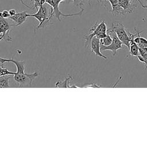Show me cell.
Segmentation results:
<instances>
[{"instance_id": "obj_7", "label": "cell", "mask_w": 147, "mask_h": 147, "mask_svg": "<svg viewBox=\"0 0 147 147\" xmlns=\"http://www.w3.org/2000/svg\"><path fill=\"white\" fill-rule=\"evenodd\" d=\"M14 24H10L6 18L0 17V36H2L3 40L6 41H11L12 38L9 35V32L11 26Z\"/></svg>"}, {"instance_id": "obj_5", "label": "cell", "mask_w": 147, "mask_h": 147, "mask_svg": "<svg viewBox=\"0 0 147 147\" xmlns=\"http://www.w3.org/2000/svg\"><path fill=\"white\" fill-rule=\"evenodd\" d=\"M110 29L115 33L123 45L127 48L129 47L130 37L128 35L127 30L122 24L119 22H113L111 23Z\"/></svg>"}, {"instance_id": "obj_10", "label": "cell", "mask_w": 147, "mask_h": 147, "mask_svg": "<svg viewBox=\"0 0 147 147\" xmlns=\"http://www.w3.org/2000/svg\"><path fill=\"white\" fill-rule=\"evenodd\" d=\"M132 0H118L119 5L124 10L126 14L131 13L138 6L132 3Z\"/></svg>"}, {"instance_id": "obj_11", "label": "cell", "mask_w": 147, "mask_h": 147, "mask_svg": "<svg viewBox=\"0 0 147 147\" xmlns=\"http://www.w3.org/2000/svg\"><path fill=\"white\" fill-rule=\"evenodd\" d=\"M139 53L137 56L140 61L144 64V69H147V47L139 48Z\"/></svg>"}, {"instance_id": "obj_18", "label": "cell", "mask_w": 147, "mask_h": 147, "mask_svg": "<svg viewBox=\"0 0 147 147\" xmlns=\"http://www.w3.org/2000/svg\"><path fill=\"white\" fill-rule=\"evenodd\" d=\"M139 48H145L147 47V40L142 37L140 36V43L138 45Z\"/></svg>"}, {"instance_id": "obj_6", "label": "cell", "mask_w": 147, "mask_h": 147, "mask_svg": "<svg viewBox=\"0 0 147 147\" xmlns=\"http://www.w3.org/2000/svg\"><path fill=\"white\" fill-rule=\"evenodd\" d=\"M112 37L113 41L111 44L108 46H103L100 45V51H111L113 52V55H115L117 53V52L118 49L122 48V42L119 40V39L115 33L110 28L107 30V32Z\"/></svg>"}, {"instance_id": "obj_23", "label": "cell", "mask_w": 147, "mask_h": 147, "mask_svg": "<svg viewBox=\"0 0 147 147\" xmlns=\"http://www.w3.org/2000/svg\"><path fill=\"white\" fill-rule=\"evenodd\" d=\"M4 63H5V62L3 61V58L0 57V67H3V65Z\"/></svg>"}, {"instance_id": "obj_14", "label": "cell", "mask_w": 147, "mask_h": 147, "mask_svg": "<svg viewBox=\"0 0 147 147\" xmlns=\"http://www.w3.org/2000/svg\"><path fill=\"white\" fill-rule=\"evenodd\" d=\"M10 76L8 75H3L0 76V88H9V79Z\"/></svg>"}, {"instance_id": "obj_1", "label": "cell", "mask_w": 147, "mask_h": 147, "mask_svg": "<svg viewBox=\"0 0 147 147\" xmlns=\"http://www.w3.org/2000/svg\"><path fill=\"white\" fill-rule=\"evenodd\" d=\"M89 30L90 32L83 36L85 40V46L88 48L90 47L91 41L92 37L95 36L99 39H102L106 37L107 34L106 25L104 20H101L99 23L96 22Z\"/></svg>"}, {"instance_id": "obj_24", "label": "cell", "mask_w": 147, "mask_h": 147, "mask_svg": "<svg viewBox=\"0 0 147 147\" xmlns=\"http://www.w3.org/2000/svg\"><path fill=\"white\" fill-rule=\"evenodd\" d=\"M138 2V3L141 5V6L143 7V8H145L146 9V6L145 5H143L142 3V2H141V1L140 0H137Z\"/></svg>"}, {"instance_id": "obj_20", "label": "cell", "mask_w": 147, "mask_h": 147, "mask_svg": "<svg viewBox=\"0 0 147 147\" xmlns=\"http://www.w3.org/2000/svg\"><path fill=\"white\" fill-rule=\"evenodd\" d=\"M86 87H100V85H98V84H97L96 83H94L86 84Z\"/></svg>"}, {"instance_id": "obj_12", "label": "cell", "mask_w": 147, "mask_h": 147, "mask_svg": "<svg viewBox=\"0 0 147 147\" xmlns=\"http://www.w3.org/2000/svg\"><path fill=\"white\" fill-rule=\"evenodd\" d=\"M71 80H72V76L71 75H69L68 77L66 78L63 81V82H61V81H59V82H57L56 83V84H55V86L57 87H69V88H71V87H78V86H76V85L74 84V85H69V82Z\"/></svg>"}, {"instance_id": "obj_21", "label": "cell", "mask_w": 147, "mask_h": 147, "mask_svg": "<svg viewBox=\"0 0 147 147\" xmlns=\"http://www.w3.org/2000/svg\"><path fill=\"white\" fill-rule=\"evenodd\" d=\"M9 12L10 16H13L16 14V11L14 9H10L9 10Z\"/></svg>"}, {"instance_id": "obj_13", "label": "cell", "mask_w": 147, "mask_h": 147, "mask_svg": "<svg viewBox=\"0 0 147 147\" xmlns=\"http://www.w3.org/2000/svg\"><path fill=\"white\" fill-rule=\"evenodd\" d=\"M129 55L133 56H138L139 54V47L133 41V40H130L129 42Z\"/></svg>"}, {"instance_id": "obj_2", "label": "cell", "mask_w": 147, "mask_h": 147, "mask_svg": "<svg viewBox=\"0 0 147 147\" xmlns=\"http://www.w3.org/2000/svg\"><path fill=\"white\" fill-rule=\"evenodd\" d=\"M40 74L34 72L32 74H26L24 72H15L13 75L14 80L17 83L18 87H32V81L40 76Z\"/></svg>"}, {"instance_id": "obj_19", "label": "cell", "mask_w": 147, "mask_h": 147, "mask_svg": "<svg viewBox=\"0 0 147 147\" xmlns=\"http://www.w3.org/2000/svg\"><path fill=\"white\" fill-rule=\"evenodd\" d=\"M10 17L9 10H3L2 11H0V17L4 18H9Z\"/></svg>"}, {"instance_id": "obj_8", "label": "cell", "mask_w": 147, "mask_h": 147, "mask_svg": "<svg viewBox=\"0 0 147 147\" xmlns=\"http://www.w3.org/2000/svg\"><path fill=\"white\" fill-rule=\"evenodd\" d=\"M90 48L91 52L97 56L102 57L105 59H107V57L103 55L100 52V39L97 38L95 36L92 37L91 41Z\"/></svg>"}, {"instance_id": "obj_9", "label": "cell", "mask_w": 147, "mask_h": 147, "mask_svg": "<svg viewBox=\"0 0 147 147\" xmlns=\"http://www.w3.org/2000/svg\"><path fill=\"white\" fill-rule=\"evenodd\" d=\"M27 17H28V14L26 11H23L16 13L15 15L10 16L9 18L14 23V26H20L26 21Z\"/></svg>"}, {"instance_id": "obj_15", "label": "cell", "mask_w": 147, "mask_h": 147, "mask_svg": "<svg viewBox=\"0 0 147 147\" xmlns=\"http://www.w3.org/2000/svg\"><path fill=\"white\" fill-rule=\"evenodd\" d=\"M113 38L111 36L107 33L106 37L100 39V45L103 46H108L112 42Z\"/></svg>"}, {"instance_id": "obj_17", "label": "cell", "mask_w": 147, "mask_h": 147, "mask_svg": "<svg viewBox=\"0 0 147 147\" xmlns=\"http://www.w3.org/2000/svg\"><path fill=\"white\" fill-rule=\"evenodd\" d=\"M15 74V72L9 71L7 69L4 68L3 67H0V76H3V75H13Z\"/></svg>"}, {"instance_id": "obj_25", "label": "cell", "mask_w": 147, "mask_h": 147, "mask_svg": "<svg viewBox=\"0 0 147 147\" xmlns=\"http://www.w3.org/2000/svg\"><path fill=\"white\" fill-rule=\"evenodd\" d=\"M3 40V37H0V41H1V40Z\"/></svg>"}, {"instance_id": "obj_26", "label": "cell", "mask_w": 147, "mask_h": 147, "mask_svg": "<svg viewBox=\"0 0 147 147\" xmlns=\"http://www.w3.org/2000/svg\"><path fill=\"white\" fill-rule=\"evenodd\" d=\"M61 1H64V0H60Z\"/></svg>"}, {"instance_id": "obj_27", "label": "cell", "mask_w": 147, "mask_h": 147, "mask_svg": "<svg viewBox=\"0 0 147 147\" xmlns=\"http://www.w3.org/2000/svg\"><path fill=\"white\" fill-rule=\"evenodd\" d=\"M0 37H2V36H0Z\"/></svg>"}, {"instance_id": "obj_4", "label": "cell", "mask_w": 147, "mask_h": 147, "mask_svg": "<svg viewBox=\"0 0 147 147\" xmlns=\"http://www.w3.org/2000/svg\"><path fill=\"white\" fill-rule=\"evenodd\" d=\"M61 1L60 0H46V3L51 6V18L54 17L59 21H61V17H68L72 16H80L84 11L83 9L76 13L65 14H63L59 9V4Z\"/></svg>"}, {"instance_id": "obj_3", "label": "cell", "mask_w": 147, "mask_h": 147, "mask_svg": "<svg viewBox=\"0 0 147 147\" xmlns=\"http://www.w3.org/2000/svg\"><path fill=\"white\" fill-rule=\"evenodd\" d=\"M28 17H34L37 19L39 24L36 28V30L40 28H44L49 24L51 20V11L49 12L47 7L45 5V3L39 7L37 13L32 14H28Z\"/></svg>"}, {"instance_id": "obj_22", "label": "cell", "mask_w": 147, "mask_h": 147, "mask_svg": "<svg viewBox=\"0 0 147 147\" xmlns=\"http://www.w3.org/2000/svg\"><path fill=\"white\" fill-rule=\"evenodd\" d=\"M20 2H21V3L22 5H23L24 6H25L26 7H27V8H28V9H32V7H29L28 5H27L26 3H25L23 0H20Z\"/></svg>"}, {"instance_id": "obj_16", "label": "cell", "mask_w": 147, "mask_h": 147, "mask_svg": "<svg viewBox=\"0 0 147 147\" xmlns=\"http://www.w3.org/2000/svg\"><path fill=\"white\" fill-rule=\"evenodd\" d=\"M33 2V5L32 6V9H36L37 10L42 5L45 3L46 0H32Z\"/></svg>"}]
</instances>
